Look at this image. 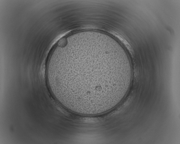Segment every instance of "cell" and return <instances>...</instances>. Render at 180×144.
I'll return each mask as SVG.
<instances>
[{"mask_svg":"<svg viewBox=\"0 0 180 144\" xmlns=\"http://www.w3.org/2000/svg\"><path fill=\"white\" fill-rule=\"evenodd\" d=\"M54 97L70 111L94 115L111 110L129 88V57L110 39L87 36L71 40L58 51L47 70Z\"/></svg>","mask_w":180,"mask_h":144,"instance_id":"1","label":"cell"}]
</instances>
